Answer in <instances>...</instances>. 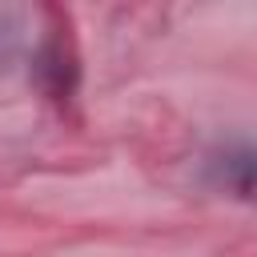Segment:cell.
I'll use <instances>...</instances> for the list:
<instances>
[{"label": "cell", "mask_w": 257, "mask_h": 257, "mask_svg": "<svg viewBox=\"0 0 257 257\" xmlns=\"http://www.w3.org/2000/svg\"><path fill=\"white\" fill-rule=\"evenodd\" d=\"M217 169L229 189H237L241 197H257V149L225 153V161H217Z\"/></svg>", "instance_id": "obj_1"}]
</instances>
